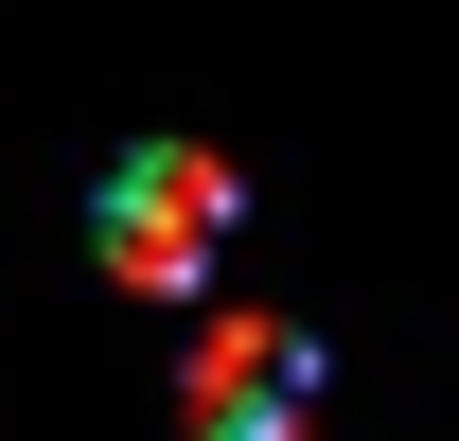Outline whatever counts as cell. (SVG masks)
I'll return each instance as SVG.
<instances>
[{
	"mask_svg": "<svg viewBox=\"0 0 459 441\" xmlns=\"http://www.w3.org/2000/svg\"><path fill=\"white\" fill-rule=\"evenodd\" d=\"M230 212H247V177H230L212 142H142V160L107 177L89 247H107V282H142V300H195L212 247H230Z\"/></svg>",
	"mask_w": 459,
	"mask_h": 441,
	"instance_id": "obj_1",
	"label": "cell"
},
{
	"mask_svg": "<svg viewBox=\"0 0 459 441\" xmlns=\"http://www.w3.org/2000/svg\"><path fill=\"white\" fill-rule=\"evenodd\" d=\"M300 388H318L300 318H212L195 353H177V424L195 441H300Z\"/></svg>",
	"mask_w": 459,
	"mask_h": 441,
	"instance_id": "obj_2",
	"label": "cell"
}]
</instances>
